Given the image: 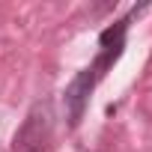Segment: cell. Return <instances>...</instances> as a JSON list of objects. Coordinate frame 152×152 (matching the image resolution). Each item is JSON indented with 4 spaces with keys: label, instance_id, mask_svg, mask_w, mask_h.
I'll return each instance as SVG.
<instances>
[{
    "label": "cell",
    "instance_id": "6da1fadb",
    "mask_svg": "<svg viewBox=\"0 0 152 152\" xmlns=\"http://www.w3.org/2000/svg\"><path fill=\"white\" fill-rule=\"evenodd\" d=\"M54 110L48 102H36L12 137V152H51Z\"/></svg>",
    "mask_w": 152,
    "mask_h": 152
},
{
    "label": "cell",
    "instance_id": "7a4b0ae2",
    "mask_svg": "<svg viewBox=\"0 0 152 152\" xmlns=\"http://www.w3.org/2000/svg\"><path fill=\"white\" fill-rule=\"evenodd\" d=\"M99 78L93 69H81L78 75L72 78V84L66 87L63 99H66V110H69V125L78 128L81 119H84V110H87V102H90V93L96 90Z\"/></svg>",
    "mask_w": 152,
    "mask_h": 152
}]
</instances>
